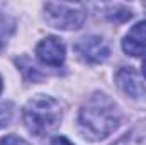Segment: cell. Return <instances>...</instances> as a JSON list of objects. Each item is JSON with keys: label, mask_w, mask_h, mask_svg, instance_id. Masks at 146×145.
<instances>
[{"label": "cell", "mask_w": 146, "mask_h": 145, "mask_svg": "<svg viewBox=\"0 0 146 145\" xmlns=\"http://www.w3.org/2000/svg\"><path fill=\"white\" fill-rule=\"evenodd\" d=\"M63 118L60 103L44 94H37L27 101L24 106V123L31 133L37 137L49 135L54 132Z\"/></svg>", "instance_id": "7a4b0ae2"}, {"label": "cell", "mask_w": 146, "mask_h": 145, "mask_svg": "<svg viewBox=\"0 0 146 145\" xmlns=\"http://www.w3.org/2000/svg\"><path fill=\"white\" fill-rule=\"evenodd\" d=\"M0 92H2V77H0Z\"/></svg>", "instance_id": "4fadbf2b"}, {"label": "cell", "mask_w": 146, "mask_h": 145, "mask_svg": "<svg viewBox=\"0 0 146 145\" xmlns=\"http://www.w3.org/2000/svg\"><path fill=\"white\" fill-rule=\"evenodd\" d=\"M121 113L117 104L104 92H94L83 103L78 114V126L90 140H104L117 130Z\"/></svg>", "instance_id": "6da1fadb"}, {"label": "cell", "mask_w": 146, "mask_h": 145, "mask_svg": "<svg viewBox=\"0 0 146 145\" xmlns=\"http://www.w3.org/2000/svg\"><path fill=\"white\" fill-rule=\"evenodd\" d=\"M10 116H12V109L9 108V106H0V128H3V126L9 125Z\"/></svg>", "instance_id": "30bf717a"}, {"label": "cell", "mask_w": 146, "mask_h": 145, "mask_svg": "<svg viewBox=\"0 0 146 145\" xmlns=\"http://www.w3.org/2000/svg\"><path fill=\"white\" fill-rule=\"evenodd\" d=\"M75 51L83 62H88V63H102L110 55L109 43L100 36L82 38L75 44Z\"/></svg>", "instance_id": "277c9868"}, {"label": "cell", "mask_w": 146, "mask_h": 145, "mask_svg": "<svg viewBox=\"0 0 146 145\" xmlns=\"http://www.w3.org/2000/svg\"><path fill=\"white\" fill-rule=\"evenodd\" d=\"M122 50L129 56H139L146 50V21L134 24L122 39Z\"/></svg>", "instance_id": "52a82bcc"}, {"label": "cell", "mask_w": 146, "mask_h": 145, "mask_svg": "<svg viewBox=\"0 0 146 145\" xmlns=\"http://www.w3.org/2000/svg\"><path fill=\"white\" fill-rule=\"evenodd\" d=\"M0 145H31V144L26 142L24 138L17 137V135H7L0 140Z\"/></svg>", "instance_id": "9c48e42d"}, {"label": "cell", "mask_w": 146, "mask_h": 145, "mask_svg": "<svg viewBox=\"0 0 146 145\" xmlns=\"http://www.w3.org/2000/svg\"><path fill=\"white\" fill-rule=\"evenodd\" d=\"M112 145H146V121L138 123Z\"/></svg>", "instance_id": "ba28073f"}, {"label": "cell", "mask_w": 146, "mask_h": 145, "mask_svg": "<svg viewBox=\"0 0 146 145\" xmlns=\"http://www.w3.org/2000/svg\"><path fill=\"white\" fill-rule=\"evenodd\" d=\"M51 145H73V144L66 138V137H61V135H60V137H54V138L51 140Z\"/></svg>", "instance_id": "8fae6325"}, {"label": "cell", "mask_w": 146, "mask_h": 145, "mask_svg": "<svg viewBox=\"0 0 146 145\" xmlns=\"http://www.w3.org/2000/svg\"><path fill=\"white\" fill-rule=\"evenodd\" d=\"M115 82H117V87L127 97H131L134 101H145L146 99V85L134 68H131V67L121 68L115 75Z\"/></svg>", "instance_id": "5b68a950"}, {"label": "cell", "mask_w": 146, "mask_h": 145, "mask_svg": "<svg viewBox=\"0 0 146 145\" xmlns=\"http://www.w3.org/2000/svg\"><path fill=\"white\" fill-rule=\"evenodd\" d=\"M0 51H2V41H0Z\"/></svg>", "instance_id": "5bb4252c"}, {"label": "cell", "mask_w": 146, "mask_h": 145, "mask_svg": "<svg viewBox=\"0 0 146 145\" xmlns=\"http://www.w3.org/2000/svg\"><path fill=\"white\" fill-rule=\"evenodd\" d=\"M141 72H143V75L146 77V55H145V58H143V67H141Z\"/></svg>", "instance_id": "7c38bea8"}, {"label": "cell", "mask_w": 146, "mask_h": 145, "mask_svg": "<svg viewBox=\"0 0 146 145\" xmlns=\"http://www.w3.org/2000/svg\"><path fill=\"white\" fill-rule=\"evenodd\" d=\"M46 21L49 26L63 31H75L80 29L82 24L87 19V12L83 5L80 3H54L48 2L44 3Z\"/></svg>", "instance_id": "3957f363"}, {"label": "cell", "mask_w": 146, "mask_h": 145, "mask_svg": "<svg viewBox=\"0 0 146 145\" xmlns=\"http://www.w3.org/2000/svg\"><path fill=\"white\" fill-rule=\"evenodd\" d=\"M36 56L44 65L60 67L65 62L66 50H65V44H63V41L60 38L48 36L42 41H39V44L36 46Z\"/></svg>", "instance_id": "8992f818"}]
</instances>
